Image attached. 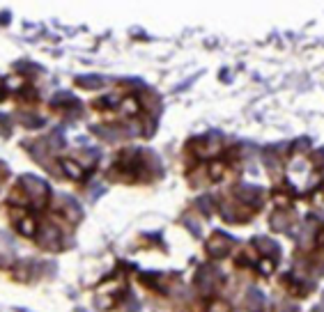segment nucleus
<instances>
[{"label": "nucleus", "mask_w": 324, "mask_h": 312, "mask_svg": "<svg viewBox=\"0 0 324 312\" xmlns=\"http://www.w3.org/2000/svg\"><path fill=\"white\" fill-rule=\"evenodd\" d=\"M10 204H12V207H21V209H28V207L32 204V200H30V195H28V191H25L21 184L12 189V193H10Z\"/></svg>", "instance_id": "obj_1"}, {"label": "nucleus", "mask_w": 324, "mask_h": 312, "mask_svg": "<svg viewBox=\"0 0 324 312\" xmlns=\"http://www.w3.org/2000/svg\"><path fill=\"white\" fill-rule=\"evenodd\" d=\"M16 230H19V232L23 234V237H35V234L39 232V225H37V218L28 213V216H25L23 220H21V223L16 225Z\"/></svg>", "instance_id": "obj_2"}, {"label": "nucleus", "mask_w": 324, "mask_h": 312, "mask_svg": "<svg viewBox=\"0 0 324 312\" xmlns=\"http://www.w3.org/2000/svg\"><path fill=\"white\" fill-rule=\"evenodd\" d=\"M60 165H62V170L67 172V177H71V179H83L85 177V170L80 168L76 161H71V159H62L60 161Z\"/></svg>", "instance_id": "obj_3"}, {"label": "nucleus", "mask_w": 324, "mask_h": 312, "mask_svg": "<svg viewBox=\"0 0 324 312\" xmlns=\"http://www.w3.org/2000/svg\"><path fill=\"white\" fill-rule=\"evenodd\" d=\"M120 113L122 115H138L140 113V104H138V99L136 97H125V99L120 101Z\"/></svg>", "instance_id": "obj_4"}, {"label": "nucleus", "mask_w": 324, "mask_h": 312, "mask_svg": "<svg viewBox=\"0 0 324 312\" xmlns=\"http://www.w3.org/2000/svg\"><path fill=\"white\" fill-rule=\"evenodd\" d=\"M5 85H7V90H14V92H19V90H25L28 85H25V78L21 74H12V76H7L5 78Z\"/></svg>", "instance_id": "obj_5"}, {"label": "nucleus", "mask_w": 324, "mask_h": 312, "mask_svg": "<svg viewBox=\"0 0 324 312\" xmlns=\"http://www.w3.org/2000/svg\"><path fill=\"white\" fill-rule=\"evenodd\" d=\"M3 97H5V95H3V90H0V99H3Z\"/></svg>", "instance_id": "obj_6"}, {"label": "nucleus", "mask_w": 324, "mask_h": 312, "mask_svg": "<svg viewBox=\"0 0 324 312\" xmlns=\"http://www.w3.org/2000/svg\"><path fill=\"white\" fill-rule=\"evenodd\" d=\"M0 83H3V80H0Z\"/></svg>", "instance_id": "obj_7"}]
</instances>
